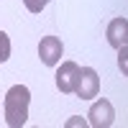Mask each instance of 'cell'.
Masks as SVG:
<instances>
[{
    "instance_id": "7a4b0ae2",
    "label": "cell",
    "mask_w": 128,
    "mask_h": 128,
    "mask_svg": "<svg viewBox=\"0 0 128 128\" xmlns=\"http://www.w3.org/2000/svg\"><path fill=\"white\" fill-rule=\"evenodd\" d=\"M80 72H82V67H80L77 62H62L59 67H56V74H54V80H56V90H59L62 95H72L74 87H77Z\"/></svg>"
},
{
    "instance_id": "277c9868",
    "label": "cell",
    "mask_w": 128,
    "mask_h": 128,
    "mask_svg": "<svg viewBox=\"0 0 128 128\" xmlns=\"http://www.w3.org/2000/svg\"><path fill=\"white\" fill-rule=\"evenodd\" d=\"M98 92H100V77H98V72H95L92 67H82L77 87H74V95H77L80 100H92V98H98Z\"/></svg>"
},
{
    "instance_id": "8992f818",
    "label": "cell",
    "mask_w": 128,
    "mask_h": 128,
    "mask_svg": "<svg viewBox=\"0 0 128 128\" xmlns=\"http://www.w3.org/2000/svg\"><path fill=\"white\" fill-rule=\"evenodd\" d=\"M105 38L113 49L128 46V18H113L108 23V31H105Z\"/></svg>"
},
{
    "instance_id": "3957f363",
    "label": "cell",
    "mask_w": 128,
    "mask_h": 128,
    "mask_svg": "<svg viewBox=\"0 0 128 128\" xmlns=\"http://www.w3.org/2000/svg\"><path fill=\"white\" fill-rule=\"evenodd\" d=\"M87 118H90L87 123L92 128H110L115 123V108H113V102L105 100V98L95 100L92 108H90V113H87Z\"/></svg>"
},
{
    "instance_id": "9c48e42d",
    "label": "cell",
    "mask_w": 128,
    "mask_h": 128,
    "mask_svg": "<svg viewBox=\"0 0 128 128\" xmlns=\"http://www.w3.org/2000/svg\"><path fill=\"white\" fill-rule=\"evenodd\" d=\"M118 69L123 72V77H128V46L118 49Z\"/></svg>"
},
{
    "instance_id": "30bf717a",
    "label": "cell",
    "mask_w": 128,
    "mask_h": 128,
    "mask_svg": "<svg viewBox=\"0 0 128 128\" xmlns=\"http://www.w3.org/2000/svg\"><path fill=\"white\" fill-rule=\"evenodd\" d=\"M67 126H82V128H84V126H87V120H82L80 115H74L72 120H67Z\"/></svg>"
},
{
    "instance_id": "5b68a950",
    "label": "cell",
    "mask_w": 128,
    "mask_h": 128,
    "mask_svg": "<svg viewBox=\"0 0 128 128\" xmlns=\"http://www.w3.org/2000/svg\"><path fill=\"white\" fill-rule=\"evenodd\" d=\"M64 56V46L59 36H44L38 41V59L46 64V67H56Z\"/></svg>"
},
{
    "instance_id": "6da1fadb",
    "label": "cell",
    "mask_w": 128,
    "mask_h": 128,
    "mask_svg": "<svg viewBox=\"0 0 128 128\" xmlns=\"http://www.w3.org/2000/svg\"><path fill=\"white\" fill-rule=\"evenodd\" d=\"M28 105H31V90L26 84H13L5 92V102H3L5 123L10 128H23L28 120Z\"/></svg>"
},
{
    "instance_id": "ba28073f",
    "label": "cell",
    "mask_w": 128,
    "mask_h": 128,
    "mask_svg": "<svg viewBox=\"0 0 128 128\" xmlns=\"http://www.w3.org/2000/svg\"><path fill=\"white\" fill-rule=\"evenodd\" d=\"M49 3H51V0H23V5H26L28 13H41Z\"/></svg>"
},
{
    "instance_id": "52a82bcc",
    "label": "cell",
    "mask_w": 128,
    "mask_h": 128,
    "mask_svg": "<svg viewBox=\"0 0 128 128\" xmlns=\"http://www.w3.org/2000/svg\"><path fill=\"white\" fill-rule=\"evenodd\" d=\"M8 56H10V38L5 31H0V64L8 62Z\"/></svg>"
}]
</instances>
